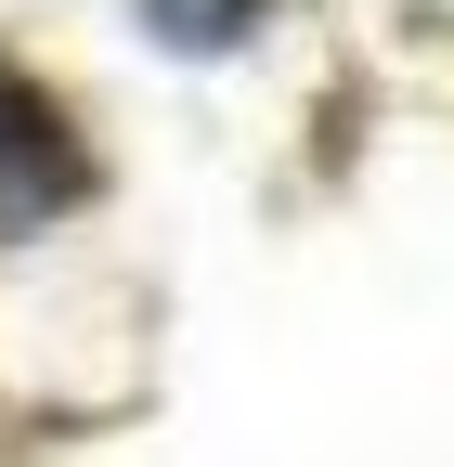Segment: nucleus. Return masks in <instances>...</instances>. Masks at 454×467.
<instances>
[{
	"label": "nucleus",
	"instance_id": "obj_2",
	"mask_svg": "<svg viewBox=\"0 0 454 467\" xmlns=\"http://www.w3.org/2000/svg\"><path fill=\"white\" fill-rule=\"evenodd\" d=\"M143 14H156V39H169V52H234V39L273 14V0H143Z\"/></svg>",
	"mask_w": 454,
	"mask_h": 467
},
{
	"label": "nucleus",
	"instance_id": "obj_1",
	"mask_svg": "<svg viewBox=\"0 0 454 467\" xmlns=\"http://www.w3.org/2000/svg\"><path fill=\"white\" fill-rule=\"evenodd\" d=\"M78 182H91V169H78V130H66V117H52V104H39L14 66H0V234L52 221Z\"/></svg>",
	"mask_w": 454,
	"mask_h": 467
}]
</instances>
